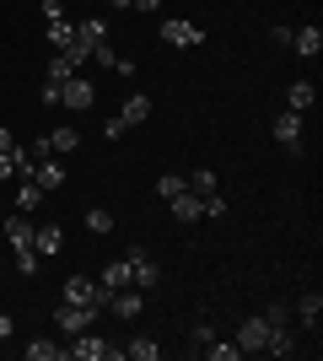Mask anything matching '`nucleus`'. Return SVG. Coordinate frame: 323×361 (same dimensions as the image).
Instances as JSON below:
<instances>
[{
  "mask_svg": "<svg viewBox=\"0 0 323 361\" xmlns=\"http://www.w3.org/2000/svg\"><path fill=\"white\" fill-rule=\"evenodd\" d=\"M70 340H76V345H65V356H76V361H119L124 356V345H108L103 334H70Z\"/></svg>",
  "mask_w": 323,
  "mask_h": 361,
  "instance_id": "nucleus-1",
  "label": "nucleus"
},
{
  "mask_svg": "<svg viewBox=\"0 0 323 361\" xmlns=\"http://www.w3.org/2000/svg\"><path fill=\"white\" fill-rule=\"evenodd\" d=\"M108 297H113V291H103L92 275H70L65 291H60V302H76V307H108Z\"/></svg>",
  "mask_w": 323,
  "mask_h": 361,
  "instance_id": "nucleus-2",
  "label": "nucleus"
},
{
  "mask_svg": "<svg viewBox=\"0 0 323 361\" xmlns=\"http://www.w3.org/2000/svg\"><path fill=\"white\" fill-rule=\"evenodd\" d=\"M97 103V87L87 81V75H70L60 87V108H70V114H87V108Z\"/></svg>",
  "mask_w": 323,
  "mask_h": 361,
  "instance_id": "nucleus-3",
  "label": "nucleus"
},
{
  "mask_svg": "<svg viewBox=\"0 0 323 361\" xmlns=\"http://www.w3.org/2000/svg\"><path fill=\"white\" fill-rule=\"evenodd\" d=\"M162 38H167L172 49H194V44H205V27L200 22H184V16H167V22H162Z\"/></svg>",
  "mask_w": 323,
  "mask_h": 361,
  "instance_id": "nucleus-4",
  "label": "nucleus"
},
{
  "mask_svg": "<svg viewBox=\"0 0 323 361\" xmlns=\"http://www.w3.org/2000/svg\"><path fill=\"white\" fill-rule=\"evenodd\" d=\"M264 340H270V324H264V313L237 324V350H243V356H264Z\"/></svg>",
  "mask_w": 323,
  "mask_h": 361,
  "instance_id": "nucleus-5",
  "label": "nucleus"
},
{
  "mask_svg": "<svg viewBox=\"0 0 323 361\" xmlns=\"http://www.w3.org/2000/svg\"><path fill=\"white\" fill-rule=\"evenodd\" d=\"M65 178H70V173L60 167V157H54V151H49V157H32V183H38L44 195H54Z\"/></svg>",
  "mask_w": 323,
  "mask_h": 361,
  "instance_id": "nucleus-6",
  "label": "nucleus"
},
{
  "mask_svg": "<svg viewBox=\"0 0 323 361\" xmlns=\"http://www.w3.org/2000/svg\"><path fill=\"white\" fill-rule=\"evenodd\" d=\"M92 318H97V307L65 302V307H54V329H60V334H81V329H92Z\"/></svg>",
  "mask_w": 323,
  "mask_h": 361,
  "instance_id": "nucleus-7",
  "label": "nucleus"
},
{
  "mask_svg": "<svg viewBox=\"0 0 323 361\" xmlns=\"http://www.w3.org/2000/svg\"><path fill=\"white\" fill-rule=\"evenodd\" d=\"M129 281H135L140 291L162 286V264H156V259H146V254H140V248H129Z\"/></svg>",
  "mask_w": 323,
  "mask_h": 361,
  "instance_id": "nucleus-8",
  "label": "nucleus"
},
{
  "mask_svg": "<svg viewBox=\"0 0 323 361\" xmlns=\"http://www.w3.org/2000/svg\"><path fill=\"white\" fill-rule=\"evenodd\" d=\"M270 135H275L280 146H286V151L296 157V151H302V114H291V108H286V114H280V119L270 124Z\"/></svg>",
  "mask_w": 323,
  "mask_h": 361,
  "instance_id": "nucleus-9",
  "label": "nucleus"
},
{
  "mask_svg": "<svg viewBox=\"0 0 323 361\" xmlns=\"http://www.w3.org/2000/svg\"><path fill=\"white\" fill-rule=\"evenodd\" d=\"M60 248H65V232L54 221H49V226H32V254H38V259H54Z\"/></svg>",
  "mask_w": 323,
  "mask_h": 361,
  "instance_id": "nucleus-10",
  "label": "nucleus"
},
{
  "mask_svg": "<svg viewBox=\"0 0 323 361\" xmlns=\"http://www.w3.org/2000/svg\"><path fill=\"white\" fill-rule=\"evenodd\" d=\"M44 32H49V44H54V54H60L65 44H76V22L65 11H54V16H44Z\"/></svg>",
  "mask_w": 323,
  "mask_h": 361,
  "instance_id": "nucleus-11",
  "label": "nucleus"
},
{
  "mask_svg": "<svg viewBox=\"0 0 323 361\" xmlns=\"http://www.w3.org/2000/svg\"><path fill=\"white\" fill-rule=\"evenodd\" d=\"M97 286H103V291H124V286H135V281H129V254H119L113 264H103V281H97Z\"/></svg>",
  "mask_w": 323,
  "mask_h": 361,
  "instance_id": "nucleus-12",
  "label": "nucleus"
},
{
  "mask_svg": "<svg viewBox=\"0 0 323 361\" xmlns=\"http://www.w3.org/2000/svg\"><path fill=\"white\" fill-rule=\"evenodd\" d=\"M167 205H172V216H178V221H200V216H205V195H194V189L172 195Z\"/></svg>",
  "mask_w": 323,
  "mask_h": 361,
  "instance_id": "nucleus-13",
  "label": "nucleus"
},
{
  "mask_svg": "<svg viewBox=\"0 0 323 361\" xmlns=\"http://www.w3.org/2000/svg\"><path fill=\"white\" fill-rule=\"evenodd\" d=\"M264 356H296V334L286 324H270V340H264Z\"/></svg>",
  "mask_w": 323,
  "mask_h": 361,
  "instance_id": "nucleus-14",
  "label": "nucleus"
},
{
  "mask_svg": "<svg viewBox=\"0 0 323 361\" xmlns=\"http://www.w3.org/2000/svg\"><path fill=\"white\" fill-rule=\"evenodd\" d=\"M108 307H113L119 318H140V307H146V302H140V286H124V291H113V297H108Z\"/></svg>",
  "mask_w": 323,
  "mask_h": 361,
  "instance_id": "nucleus-15",
  "label": "nucleus"
},
{
  "mask_svg": "<svg viewBox=\"0 0 323 361\" xmlns=\"http://www.w3.org/2000/svg\"><path fill=\"white\" fill-rule=\"evenodd\" d=\"M291 49L312 60V54L323 49V27H318V22H308V27H296V32H291Z\"/></svg>",
  "mask_w": 323,
  "mask_h": 361,
  "instance_id": "nucleus-16",
  "label": "nucleus"
},
{
  "mask_svg": "<svg viewBox=\"0 0 323 361\" xmlns=\"http://www.w3.org/2000/svg\"><path fill=\"white\" fill-rule=\"evenodd\" d=\"M92 54H97V65H103V71H113V75H135V65L124 60L113 44H92Z\"/></svg>",
  "mask_w": 323,
  "mask_h": 361,
  "instance_id": "nucleus-17",
  "label": "nucleus"
},
{
  "mask_svg": "<svg viewBox=\"0 0 323 361\" xmlns=\"http://www.w3.org/2000/svg\"><path fill=\"white\" fill-rule=\"evenodd\" d=\"M119 119L129 124V130H135V124H146V119H151V97H146V92H135V97H124Z\"/></svg>",
  "mask_w": 323,
  "mask_h": 361,
  "instance_id": "nucleus-18",
  "label": "nucleus"
},
{
  "mask_svg": "<svg viewBox=\"0 0 323 361\" xmlns=\"http://www.w3.org/2000/svg\"><path fill=\"white\" fill-rule=\"evenodd\" d=\"M38 205H44V189H38L32 178H16V211H22V216H32Z\"/></svg>",
  "mask_w": 323,
  "mask_h": 361,
  "instance_id": "nucleus-19",
  "label": "nucleus"
},
{
  "mask_svg": "<svg viewBox=\"0 0 323 361\" xmlns=\"http://www.w3.org/2000/svg\"><path fill=\"white\" fill-rule=\"evenodd\" d=\"M76 38L87 49L92 44H108V16H87V22H76Z\"/></svg>",
  "mask_w": 323,
  "mask_h": 361,
  "instance_id": "nucleus-20",
  "label": "nucleus"
},
{
  "mask_svg": "<svg viewBox=\"0 0 323 361\" xmlns=\"http://www.w3.org/2000/svg\"><path fill=\"white\" fill-rule=\"evenodd\" d=\"M312 97H318V92H312V81H291V92H286V108H291V114H308Z\"/></svg>",
  "mask_w": 323,
  "mask_h": 361,
  "instance_id": "nucleus-21",
  "label": "nucleus"
},
{
  "mask_svg": "<svg viewBox=\"0 0 323 361\" xmlns=\"http://www.w3.org/2000/svg\"><path fill=\"white\" fill-rule=\"evenodd\" d=\"M0 232H11V248H32V221H27L22 211H16L6 226H0Z\"/></svg>",
  "mask_w": 323,
  "mask_h": 361,
  "instance_id": "nucleus-22",
  "label": "nucleus"
},
{
  "mask_svg": "<svg viewBox=\"0 0 323 361\" xmlns=\"http://www.w3.org/2000/svg\"><path fill=\"white\" fill-rule=\"evenodd\" d=\"M44 140H49V151H54V157H70V151L81 146L76 130H54V135H44Z\"/></svg>",
  "mask_w": 323,
  "mask_h": 361,
  "instance_id": "nucleus-23",
  "label": "nucleus"
},
{
  "mask_svg": "<svg viewBox=\"0 0 323 361\" xmlns=\"http://www.w3.org/2000/svg\"><path fill=\"white\" fill-rule=\"evenodd\" d=\"M81 221H87V232H92V238H103V232H113V211H103V205H92V211L81 216Z\"/></svg>",
  "mask_w": 323,
  "mask_h": 361,
  "instance_id": "nucleus-24",
  "label": "nucleus"
},
{
  "mask_svg": "<svg viewBox=\"0 0 323 361\" xmlns=\"http://www.w3.org/2000/svg\"><path fill=\"white\" fill-rule=\"evenodd\" d=\"M184 189H189V173H162V178H156V195H162V200L184 195Z\"/></svg>",
  "mask_w": 323,
  "mask_h": 361,
  "instance_id": "nucleus-25",
  "label": "nucleus"
},
{
  "mask_svg": "<svg viewBox=\"0 0 323 361\" xmlns=\"http://www.w3.org/2000/svg\"><path fill=\"white\" fill-rule=\"evenodd\" d=\"M124 356H129V361H156V356H162V345H156V340H129Z\"/></svg>",
  "mask_w": 323,
  "mask_h": 361,
  "instance_id": "nucleus-26",
  "label": "nucleus"
},
{
  "mask_svg": "<svg viewBox=\"0 0 323 361\" xmlns=\"http://www.w3.org/2000/svg\"><path fill=\"white\" fill-rule=\"evenodd\" d=\"M65 345H54V340H32L27 345V361H60Z\"/></svg>",
  "mask_w": 323,
  "mask_h": 361,
  "instance_id": "nucleus-27",
  "label": "nucleus"
},
{
  "mask_svg": "<svg viewBox=\"0 0 323 361\" xmlns=\"http://www.w3.org/2000/svg\"><path fill=\"white\" fill-rule=\"evenodd\" d=\"M189 189H194V195H215L221 183H215V173H210V167H194V173H189Z\"/></svg>",
  "mask_w": 323,
  "mask_h": 361,
  "instance_id": "nucleus-28",
  "label": "nucleus"
},
{
  "mask_svg": "<svg viewBox=\"0 0 323 361\" xmlns=\"http://www.w3.org/2000/svg\"><path fill=\"white\" fill-rule=\"evenodd\" d=\"M70 75H81V71H76L70 60H65V54H54V60H49V81H54V87H65Z\"/></svg>",
  "mask_w": 323,
  "mask_h": 361,
  "instance_id": "nucleus-29",
  "label": "nucleus"
},
{
  "mask_svg": "<svg viewBox=\"0 0 323 361\" xmlns=\"http://www.w3.org/2000/svg\"><path fill=\"white\" fill-rule=\"evenodd\" d=\"M296 313H302V324L312 329V324H318V313H323V297H318V291H308V297L296 302Z\"/></svg>",
  "mask_w": 323,
  "mask_h": 361,
  "instance_id": "nucleus-30",
  "label": "nucleus"
},
{
  "mask_svg": "<svg viewBox=\"0 0 323 361\" xmlns=\"http://www.w3.org/2000/svg\"><path fill=\"white\" fill-rule=\"evenodd\" d=\"M205 356H210V361H237L243 350H237V340H210V345H205Z\"/></svg>",
  "mask_w": 323,
  "mask_h": 361,
  "instance_id": "nucleus-31",
  "label": "nucleus"
},
{
  "mask_svg": "<svg viewBox=\"0 0 323 361\" xmlns=\"http://www.w3.org/2000/svg\"><path fill=\"white\" fill-rule=\"evenodd\" d=\"M16 157H22V146L0 151V183H16Z\"/></svg>",
  "mask_w": 323,
  "mask_h": 361,
  "instance_id": "nucleus-32",
  "label": "nucleus"
},
{
  "mask_svg": "<svg viewBox=\"0 0 323 361\" xmlns=\"http://www.w3.org/2000/svg\"><path fill=\"white\" fill-rule=\"evenodd\" d=\"M16 270H22V275H38V254H32V248H16Z\"/></svg>",
  "mask_w": 323,
  "mask_h": 361,
  "instance_id": "nucleus-33",
  "label": "nucleus"
},
{
  "mask_svg": "<svg viewBox=\"0 0 323 361\" xmlns=\"http://www.w3.org/2000/svg\"><path fill=\"white\" fill-rule=\"evenodd\" d=\"M103 135H108V140H119V135H129V124L113 114V119H103Z\"/></svg>",
  "mask_w": 323,
  "mask_h": 361,
  "instance_id": "nucleus-34",
  "label": "nucleus"
},
{
  "mask_svg": "<svg viewBox=\"0 0 323 361\" xmlns=\"http://www.w3.org/2000/svg\"><path fill=\"white\" fill-rule=\"evenodd\" d=\"M189 340H194V345H210V340H215V329H210V324H194V329H189Z\"/></svg>",
  "mask_w": 323,
  "mask_h": 361,
  "instance_id": "nucleus-35",
  "label": "nucleus"
},
{
  "mask_svg": "<svg viewBox=\"0 0 323 361\" xmlns=\"http://www.w3.org/2000/svg\"><path fill=\"white\" fill-rule=\"evenodd\" d=\"M135 11H162V0H129Z\"/></svg>",
  "mask_w": 323,
  "mask_h": 361,
  "instance_id": "nucleus-36",
  "label": "nucleus"
},
{
  "mask_svg": "<svg viewBox=\"0 0 323 361\" xmlns=\"http://www.w3.org/2000/svg\"><path fill=\"white\" fill-rule=\"evenodd\" d=\"M0 340H11V318L0 313Z\"/></svg>",
  "mask_w": 323,
  "mask_h": 361,
  "instance_id": "nucleus-37",
  "label": "nucleus"
},
{
  "mask_svg": "<svg viewBox=\"0 0 323 361\" xmlns=\"http://www.w3.org/2000/svg\"><path fill=\"white\" fill-rule=\"evenodd\" d=\"M16 146V140H11V130H0V151H11Z\"/></svg>",
  "mask_w": 323,
  "mask_h": 361,
  "instance_id": "nucleus-38",
  "label": "nucleus"
},
{
  "mask_svg": "<svg viewBox=\"0 0 323 361\" xmlns=\"http://www.w3.org/2000/svg\"><path fill=\"white\" fill-rule=\"evenodd\" d=\"M108 6H113V11H129V0H108Z\"/></svg>",
  "mask_w": 323,
  "mask_h": 361,
  "instance_id": "nucleus-39",
  "label": "nucleus"
},
{
  "mask_svg": "<svg viewBox=\"0 0 323 361\" xmlns=\"http://www.w3.org/2000/svg\"><path fill=\"white\" fill-rule=\"evenodd\" d=\"M0 226H6V221H0Z\"/></svg>",
  "mask_w": 323,
  "mask_h": 361,
  "instance_id": "nucleus-40",
  "label": "nucleus"
}]
</instances>
